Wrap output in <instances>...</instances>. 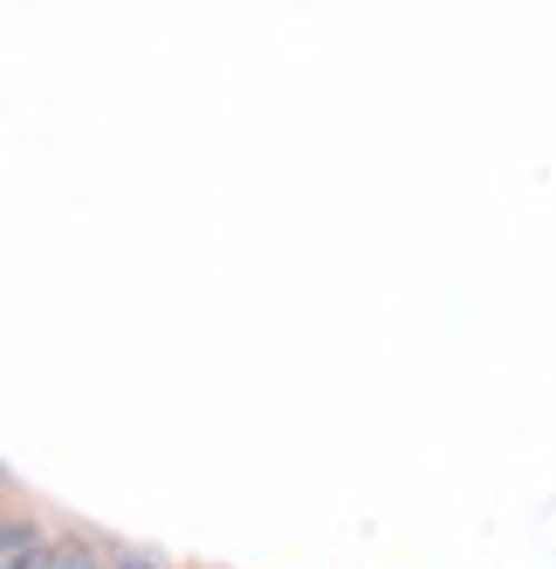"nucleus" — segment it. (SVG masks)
<instances>
[{"mask_svg": "<svg viewBox=\"0 0 556 569\" xmlns=\"http://www.w3.org/2000/svg\"><path fill=\"white\" fill-rule=\"evenodd\" d=\"M49 569H97V556H90L83 542H62V549L49 556Z\"/></svg>", "mask_w": 556, "mask_h": 569, "instance_id": "nucleus-2", "label": "nucleus"}, {"mask_svg": "<svg viewBox=\"0 0 556 569\" xmlns=\"http://www.w3.org/2000/svg\"><path fill=\"white\" fill-rule=\"evenodd\" d=\"M56 549H42V536H34L28 521H8V536H0V569H49Z\"/></svg>", "mask_w": 556, "mask_h": 569, "instance_id": "nucleus-1", "label": "nucleus"}, {"mask_svg": "<svg viewBox=\"0 0 556 569\" xmlns=\"http://www.w3.org/2000/svg\"><path fill=\"white\" fill-rule=\"evenodd\" d=\"M110 569H158V562H138V556H131V562H110Z\"/></svg>", "mask_w": 556, "mask_h": 569, "instance_id": "nucleus-3", "label": "nucleus"}]
</instances>
